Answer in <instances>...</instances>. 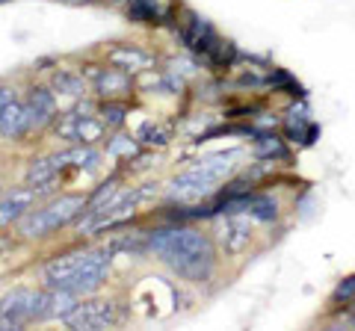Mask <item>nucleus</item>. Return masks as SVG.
Wrapping results in <instances>:
<instances>
[{"label": "nucleus", "mask_w": 355, "mask_h": 331, "mask_svg": "<svg viewBox=\"0 0 355 331\" xmlns=\"http://www.w3.org/2000/svg\"><path fill=\"white\" fill-rule=\"evenodd\" d=\"M148 251L190 284H207L216 275V242L205 231L184 225L154 228L148 231Z\"/></svg>", "instance_id": "obj_1"}, {"label": "nucleus", "mask_w": 355, "mask_h": 331, "mask_svg": "<svg viewBox=\"0 0 355 331\" xmlns=\"http://www.w3.org/2000/svg\"><path fill=\"white\" fill-rule=\"evenodd\" d=\"M86 213V195L83 193H60L57 198L44 202L36 211H30L27 216H21L15 228L24 240H44L51 234H57L60 228L74 225L77 216Z\"/></svg>", "instance_id": "obj_2"}, {"label": "nucleus", "mask_w": 355, "mask_h": 331, "mask_svg": "<svg viewBox=\"0 0 355 331\" xmlns=\"http://www.w3.org/2000/svg\"><path fill=\"white\" fill-rule=\"evenodd\" d=\"M110 260H113V249H95V251H86L83 263L77 267V272L71 275V281L65 284V287H69V290H74L77 296L95 293L98 287L107 281V275H110Z\"/></svg>", "instance_id": "obj_3"}, {"label": "nucleus", "mask_w": 355, "mask_h": 331, "mask_svg": "<svg viewBox=\"0 0 355 331\" xmlns=\"http://www.w3.org/2000/svg\"><path fill=\"white\" fill-rule=\"evenodd\" d=\"M214 193H216V181H210V178H205V175L187 169V172H181L169 184L166 198H169V202H178V204H190V202H202V198H210Z\"/></svg>", "instance_id": "obj_4"}, {"label": "nucleus", "mask_w": 355, "mask_h": 331, "mask_svg": "<svg viewBox=\"0 0 355 331\" xmlns=\"http://www.w3.org/2000/svg\"><path fill=\"white\" fill-rule=\"evenodd\" d=\"M222 228H219V242L228 255H243L252 242V222L249 213H219Z\"/></svg>", "instance_id": "obj_5"}, {"label": "nucleus", "mask_w": 355, "mask_h": 331, "mask_svg": "<svg viewBox=\"0 0 355 331\" xmlns=\"http://www.w3.org/2000/svg\"><path fill=\"white\" fill-rule=\"evenodd\" d=\"M243 154H246L243 148L214 151V154H205V157L193 160V166H190V169H193V172H198V175H205V178H210V181L222 184V181H228L231 175H234V172L240 169V160H243Z\"/></svg>", "instance_id": "obj_6"}, {"label": "nucleus", "mask_w": 355, "mask_h": 331, "mask_svg": "<svg viewBox=\"0 0 355 331\" xmlns=\"http://www.w3.org/2000/svg\"><path fill=\"white\" fill-rule=\"evenodd\" d=\"M62 323L69 328H107L116 323V305L104 299L80 302L74 307V314H69Z\"/></svg>", "instance_id": "obj_7"}, {"label": "nucleus", "mask_w": 355, "mask_h": 331, "mask_svg": "<svg viewBox=\"0 0 355 331\" xmlns=\"http://www.w3.org/2000/svg\"><path fill=\"white\" fill-rule=\"evenodd\" d=\"M42 202L39 198V190L36 186H15V190H9L3 198H0V228H9L15 225L21 216H27L33 207Z\"/></svg>", "instance_id": "obj_8"}, {"label": "nucleus", "mask_w": 355, "mask_h": 331, "mask_svg": "<svg viewBox=\"0 0 355 331\" xmlns=\"http://www.w3.org/2000/svg\"><path fill=\"white\" fill-rule=\"evenodd\" d=\"M92 89H95V95L101 98V101H107V98H125L133 89L130 71L116 69V65L113 69H98L92 74Z\"/></svg>", "instance_id": "obj_9"}, {"label": "nucleus", "mask_w": 355, "mask_h": 331, "mask_svg": "<svg viewBox=\"0 0 355 331\" xmlns=\"http://www.w3.org/2000/svg\"><path fill=\"white\" fill-rule=\"evenodd\" d=\"M86 258V249H71L65 251V255H57L51 258L48 263H44V281H48V287H65L71 281V275L77 272V267L83 263Z\"/></svg>", "instance_id": "obj_10"}, {"label": "nucleus", "mask_w": 355, "mask_h": 331, "mask_svg": "<svg viewBox=\"0 0 355 331\" xmlns=\"http://www.w3.org/2000/svg\"><path fill=\"white\" fill-rule=\"evenodd\" d=\"M0 136L3 139H24L30 136V121H27V101H15L6 104L0 109Z\"/></svg>", "instance_id": "obj_11"}, {"label": "nucleus", "mask_w": 355, "mask_h": 331, "mask_svg": "<svg viewBox=\"0 0 355 331\" xmlns=\"http://www.w3.org/2000/svg\"><path fill=\"white\" fill-rule=\"evenodd\" d=\"M252 154L258 160H272V163H279V160L291 163V157H293L291 148H287V139L282 134H275V130H261L252 142Z\"/></svg>", "instance_id": "obj_12"}, {"label": "nucleus", "mask_w": 355, "mask_h": 331, "mask_svg": "<svg viewBox=\"0 0 355 331\" xmlns=\"http://www.w3.org/2000/svg\"><path fill=\"white\" fill-rule=\"evenodd\" d=\"M107 62L116 65V69H125V71H148L154 57L148 51H142L139 45H116L107 51Z\"/></svg>", "instance_id": "obj_13"}, {"label": "nucleus", "mask_w": 355, "mask_h": 331, "mask_svg": "<svg viewBox=\"0 0 355 331\" xmlns=\"http://www.w3.org/2000/svg\"><path fill=\"white\" fill-rule=\"evenodd\" d=\"M246 213L254 219V222L272 225V222H279V219H282V202L272 193H266V190H252Z\"/></svg>", "instance_id": "obj_14"}, {"label": "nucleus", "mask_w": 355, "mask_h": 331, "mask_svg": "<svg viewBox=\"0 0 355 331\" xmlns=\"http://www.w3.org/2000/svg\"><path fill=\"white\" fill-rule=\"evenodd\" d=\"M53 163L65 169V166H77V169H98L101 163V151H95L92 145H71L65 151L53 154Z\"/></svg>", "instance_id": "obj_15"}, {"label": "nucleus", "mask_w": 355, "mask_h": 331, "mask_svg": "<svg viewBox=\"0 0 355 331\" xmlns=\"http://www.w3.org/2000/svg\"><path fill=\"white\" fill-rule=\"evenodd\" d=\"M308 125H311V118H308V109H305V107L287 109L284 118H282V136L291 142V145H299V148H302V139H305Z\"/></svg>", "instance_id": "obj_16"}, {"label": "nucleus", "mask_w": 355, "mask_h": 331, "mask_svg": "<svg viewBox=\"0 0 355 331\" xmlns=\"http://www.w3.org/2000/svg\"><path fill=\"white\" fill-rule=\"evenodd\" d=\"M51 86H53V92H60V95H69V98H83L86 95V80H83V74H77L71 69H57L51 74Z\"/></svg>", "instance_id": "obj_17"}, {"label": "nucleus", "mask_w": 355, "mask_h": 331, "mask_svg": "<svg viewBox=\"0 0 355 331\" xmlns=\"http://www.w3.org/2000/svg\"><path fill=\"white\" fill-rule=\"evenodd\" d=\"M80 305V296L69 287H51V305H48V319H65L74 314V307Z\"/></svg>", "instance_id": "obj_18"}, {"label": "nucleus", "mask_w": 355, "mask_h": 331, "mask_svg": "<svg viewBox=\"0 0 355 331\" xmlns=\"http://www.w3.org/2000/svg\"><path fill=\"white\" fill-rule=\"evenodd\" d=\"M27 104L36 109V113H42L48 121L57 118V92L48 89V86H30L27 92Z\"/></svg>", "instance_id": "obj_19"}, {"label": "nucleus", "mask_w": 355, "mask_h": 331, "mask_svg": "<svg viewBox=\"0 0 355 331\" xmlns=\"http://www.w3.org/2000/svg\"><path fill=\"white\" fill-rule=\"evenodd\" d=\"M352 302H355V272L343 275V278L335 284V290H331V296H329L331 314H340V311L347 314Z\"/></svg>", "instance_id": "obj_20"}, {"label": "nucleus", "mask_w": 355, "mask_h": 331, "mask_svg": "<svg viewBox=\"0 0 355 331\" xmlns=\"http://www.w3.org/2000/svg\"><path fill=\"white\" fill-rule=\"evenodd\" d=\"M266 86H272V92H284L291 98H299V101L305 98V86L299 83L291 71H284V69H272L270 74H266Z\"/></svg>", "instance_id": "obj_21"}, {"label": "nucleus", "mask_w": 355, "mask_h": 331, "mask_svg": "<svg viewBox=\"0 0 355 331\" xmlns=\"http://www.w3.org/2000/svg\"><path fill=\"white\" fill-rule=\"evenodd\" d=\"M57 175H60V166L53 163V154H51V157H36V160H30L24 178H27L30 186H42V184L53 181Z\"/></svg>", "instance_id": "obj_22"}, {"label": "nucleus", "mask_w": 355, "mask_h": 331, "mask_svg": "<svg viewBox=\"0 0 355 331\" xmlns=\"http://www.w3.org/2000/svg\"><path fill=\"white\" fill-rule=\"evenodd\" d=\"M95 113L104 118V125H107L110 130H119V127L128 121L130 109H128L125 101H119V98H107V101H101V104L95 107Z\"/></svg>", "instance_id": "obj_23"}, {"label": "nucleus", "mask_w": 355, "mask_h": 331, "mask_svg": "<svg viewBox=\"0 0 355 331\" xmlns=\"http://www.w3.org/2000/svg\"><path fill=\"white\" fill-rule=\"evenodd\" d=\"M137 151H139V145H137V139H130V136H125V134H119V136H113L107 142V154L110 157H116V160H130V157H137Z\"/></svg>", "instance_id": "obj_24"}, {"label": "nucleus", "mask_w": 355, "mask_h": 331, "mask_svg": "<svg viewBox=\"0 0 355 331\" xmlns=\"http://www.w3.org/2000/svg\"><path fill=\"white\" fill-rule=\"evenodd\" d=\"M116 193H119V178L113 175V178H107V181H104L101 186H98V190H95L92 195L86 198V211H98V207L107 204V202H110V198H113Z\"/></svg>", "instance_id": "obj_25"}, {"label": "nucleus", "mask_w": 355, "mask_h": 331, "mask_svg": "<svg viewBox=\"0 0 355 331\" xmlns=\"http://www.w3.org/2000/svg\"><path fill=\"white\" fill-rule=\"evenodd\" d=\"M323 136V125L320 121H311L308 130H305V139H302V148H314L317 145V139Z\"/></svg>", "instance_id": "obj_26"}, {"label": "nucleus", "mask_w": 355, "mask_h": 331, "mask_svg": "<svg viewBox=\"0 0 355 331\" xmlns=\"http://www.w3.org/2000/svg\"><path fill=\"white\" fill-rule=\"evenodd\" d=\"M15 86H6V83H0V109H3L6 104H12L15 101Z\"/></svg>", "instance_id": "obj_27"}, {"label": "nucleus", "mask_w": 355, "mask_h": 331, "mask_svg": "<svg viewBox=\"0 0 355 331\" xmlns=\"http://www.w3.org/2000/svg\"><path fill=\"white\" fill-rule=\"evenodd\" d=\"M57 3H69V6H83V3H92V0H57Z\"/></svg>", "instance_id": "obj_28"}, {"label": "nucleus", "mask_w": 355, "mask_h": 331, "mask_svg": "<svg viewBox=\"0 0 355 331\" xmlns=\"http://www.w3.org/2000/svg\"><path fill=\"white\" fill-rule=\"evenodd\" d=\"M347 314H349V316H352V314H355V302H352V305H349V311H347Z\"/></svg>", "instance_id": "obj_29"}, {"label": "nucleus", "mask_w": 355, "mask_h": 331, "mask_svg": "<svg viewBox=\"0 0 355 331\" xmlns=\"http://www.w3.org/2000/svg\"><path fill=\"white\" fill-rule=\"evenodd\" d=\"M3 3H9V0H0V6H3Z\"/></svg>", "instance_id": "obj_30"}]
</instances>
